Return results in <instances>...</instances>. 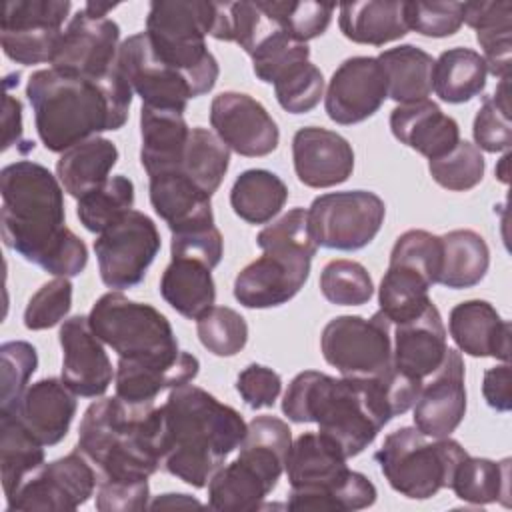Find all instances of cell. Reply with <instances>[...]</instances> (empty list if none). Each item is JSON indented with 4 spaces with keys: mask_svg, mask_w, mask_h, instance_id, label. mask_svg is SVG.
<instances>
[{
    "mask_svg": "<svg viewBox=\"0 0 512 512\" xmlns=\"http://www.w3.org/2000/svg\"><path fill=\"white\" fill-rule=\"evenodd\" d=\"M224 242L220 230L212 222H196L172 230L170 254L172 258H190L214 268L220 264Z\"/></svg>",
    "mask_w": 512,
    "mask_h": 512,
    "instance_id": "cell-54",
    "label": "cell"
},
{
    "mask_svg": "<svg viewBox=\"0 0 512 512\" xmlns=\"http://www.w3.org/2000/svg\"><path fill=\"white\" fill-rule=\"evenodd\" d=\"M510 458H504L502 462H494L490 458H478V456H466L450 482V488L454 494L470 504H492L502 502L504 506H510Z\"/></svg>",
    "mask_w": 512,
    "mask_h": 512,
    "instance_id": "cell-41",
    "label": "cell"
},
{
    "mask_svg": "<svg viewBox=\"0 0 512 512\" xmlns=\"http://www.w3.org/2000/svg\"><path fill=\"white\" fill-rule=\"evenodd\" d=\"M320 292L336 306H362L370 302L374 284L368 270L354 260H330L320 272Z\"/></svg>",
    "mask_w": 512,
    "mask_h": 512,
    "instance_id": "cell-48",
    "label": "cell"
},
{
    "mask_svg": "<svg viewBox=\"0 0 512 512\" xmlns=\"http://www.w3.org/2000/svg\"><path fill=\"white\" fill-rule=\"evenodd\" d=\"M256 244L264 252H276L292 258H308L316 256L318 244L314 240L308 210L296 206L282 214L276 222L262 228L256 236Z\"/></svg>",
    "mask_w": 512,
    "mask_h": 512,
    "instance_id": "cell-45",
    "label": "cell"
},
{
    "mask_svg": "<svg viewBox=\"0 0 512 512\" xmlns=\"http://www.w3.org/2000/svg\"><path fill=\"white\" fill-rule=\"evenodd\" d=\"M12 414L40 444L54 446L66 438L76 416V394L62 378H42L28 386Z\"/></svg>",
    "mask_w": 512,
    "mask_h": 512,
    "instance_id": "cell-25",
    "label": "cell"
},
{
    "mask_svg": "<svg viewBox=\"0 0 512 512\" xmlns=\"http://www.w3.org/2000/svg\"><path fill=\"white\" fill-rule=\"evenodd\" d=\"M510 386H512V372L508 362L488 368L482 378V394L486 404L498 412H508L512 408Z\"/></svg>",
    "mask_w": 512,
    "mask_h": 512,
    "instance_id": "cell-58",
    "label": "cell"
},
{
    "mask_svg": "<svg viewBox=\"0 0 512 512\" xmlns=\"http://www.w3.org/2000/svg\"><path fill=\"white\" fill-rule=\"evenodd\" d=\"M2 122H4V150L12 148L14 144L18 146V150L22 152L20 144H26L30 148H34V142H24L22 140V104L18 98H14L8 90L4 94V114H2Z\"/></svg>",
    "mask_w": 512,
    "mask_h": 512,
    "instance_id": "cell-59",
    "label": "cell"
},
{
    "mask_svg": "<svg viewBox=\"0 0 512 512\" xmlns=\"http://www.w3.org/2000/svg\"><path fill=\"white\" fill-rule=\"evenodd\" d=\"M466 456L462 444L450 436L432 442L416 426H402L384 438L374 460L392 490L412 500H428L442 488H450Z\"/></svg>",
    "mask_w": 512,
    "mask_h": 512,
    "instance_id": "cell-9",
    "label": "cell"
},
{
    "mask_svg": "<svg viewBox=\"0 0 512 512\" xmlns=\"http://www.w3.org/2000/svg\"><path fill=\"white\" fill-rule=\"evenodd\" d=\"M62 346V380L82 398L102 396L114 378L104 342L90 328L88 316L76 314L64 320L58 334Z\"/></svg>",
    "mask_w": 512,
    "mask_h": 512,
    "instance_id": "cell-21",
    "label": "cell"
},
{
    "mask_svg": "<svg viewBox=\"0 0 512 512\" xmlns=\"http://www.w3.org/2000/svg\"><path fill=\"white\" fill-rule=\"evenodd\" d=\"M236 390L244 404L258 410L274 406L282 390V378L268 366L248 364L236 378Z\"/></svg>",
    "mask_w": 512,
    "mask_h": 512,
    "instance_id": "cell-57",
    "label": "cell"
},
{
    "mask_svg": "<svg viewBox=\"0 0 512 512\" xmlns=\"http://www.w3.org/2000/svg\"><path fill=\"white\" fill-rule=\"evenodd\" d=\"M44 464L40 444L12 414H0V470L6 500Z\"/></svg>",
    "mask_w": 512,
    "mask_h": 512,
    "instance_id": "cell-40",
    "label": "cell"
},
{
    "mask_svg": "<svg viewBox=\"0 0 512 512\" xmlns=\"http://www.w3.org/2000/svg\"><path fill=\"white\" fill-rule=\"evenodd\" d=\"M72 308V282L56 276L42 284L28 300L24 310V326L28 330H46L60 324Z\"/></svg>",
    "mask_w": 512,
    "mask_h": 512,
    "instance_id": "cell-52",
    "label": "cell"
},
{
    "mask_svg": "<svg viewBox=\"0 0 512 512\" xmlns=\"http://www.w3.org/2000/svg\"><path fill=\"white\" fill-rule=\"evenodd\" d=\"M320 350L344 378H380L392 370V324L382 310L368 320L336 316L322 330Z\"/></svg>",
    "mask_w": 512,
    "mask_h": 512,
    "instance_id": "cell-11",
    "label": "cell"
},
{
    "mask_svg": "<svg viewBox=\"0 0 512 512\" xmlns=\"http://www.w3.org/2000/svg\"><path fill=\"white\" fill-rule=\"evenodd\" d=\"M202 346L214 356H236L248 342L244 316L228 306H212L196 320Z\"/></svg>",
    "mask_w": 512,
    "mask_h": 512,
    "instance_id": "cell-49",
    "label": "cell"
},
{
    "mask_svg": "<svg viewBox=\"0 0 512 512\" xmlns=\"http://www.w3.org/2000/svg\"><path fill=\"white\" fill-rule=\"evenodd\" d=\"M390 262H402L420 270L432 284H438L442 270V240L426 230H406L392 246Z\"/></svg>",
    "mask_w": 512,
    "mask_h": 512,
    "instance_id": "cell-53",
    "label": "cell"
},
{
    "mask_svg": "<svg viewBox=\"0 0 512 512\" xmlns=\"http://www.w3.org/2000/svg\"><path fill=\"white\" fill-rule=\"evenodd\" d=\"M378 62L388 82V98L398 104L426 100L432 94L434 58L412 44H400L380 52Z\"/></svg>",
    "mask_w": 512,
    "mask_h": 512,
    "instance_id": "cell-35",
    "label": "cell"
},
{
    "mask_svg": "<svg viewBox=\"0 0 512 512\" xmlns=\"http://www.w3.org/2000/svg\"><path fill=\"white\" fill-rule=\"evenodd\" d=\"M172 506H200V502L188 494H162L150 508H172Z\"/></svg>",
    "mask_w": 512,
    "mask_h": 512,
    "instance_id": "cell-60",
    "label": "cell"
},
{
    "mask_svg": "<svg viewBox=\"0 0 512 512\" xmlns=\"http://www.w3.org/2000/svg\"><path fill=\"white\" fill-rule=\"evenodd\" d=\"M148 480L114 482L98 480L96 510L100 512H140L150 506Z\"/></svg>",
    "mask_w": 512,
    "mask_h": 512,
    "instance_id": "cell-56",
    "label": "cell"
},
{
    "mask_svg": "<svg viewBox=\"0 0 512 512\" xmlns=\"http://www.w3.org/2000/svg\"><path fill=\"white\" fill-rule=\"evenodd\" d=\"M162 246L160 232L140 210L126 212L94 240L102 282L112 290L140 284Z\"/></svg>",
    "mask_w": 512,
    "mask_h": 512,
    "instance_id": "cell-13",
    "label": "cell"
},
{
    "mask_svg": "<svg viewBox=\"0 0 512 512\" xmlns=\"http://www.w3.org/2000/svg\"><path fill=\"white\" fill-rule=\"evenodd\" d=\"M294 172L304 186L332 188L346 182L354 170L352 144L338 132L304 126L292 138Z\"/></svg>",
    "mask_w": 512,
    "mask_h": 512,
    "instance_id": "cell-23",
    "label": "cell"
},
{
    "mask_svg": "<svg viewBox=\"0 0 512 512\" xmlns=\"http://www.w3.org/2000/svg\"><path fill=\"white\" fill-rule=\"evenodd\" d=\"M26 96L38 138L50 152H66L100 132L122 128L132 104V88L116 66L104 76L36 70Z\"/></svg>",
    "mask_w": 512,
    "mask_h": 512,
    "instance_id": "cell-2",
    "label": "cell"
},
{
    "mask_svg": "<svg viewBox=\"0 0 512 512\" xmlns=\"http://www.w3.org/2000/svg\"><path fill=\"white\" fill-rule=\"evenodd\" d=\"M434 284L416 268L402 262H388L378 288L382 314L390 324H400L416 318L432 300L428 290Z\"/></svg>",
    "mask_w": 512,
    "mask_h": 512,
    "instance_id": "cell-39",
    "label": "cell"
},
{
    "mask_svg": "<svg viewBox=\"0 0 512 512\" xmlns=\"http://www.w3.org/2000/svg\"><path fill=\"white\" fill-rule=\"evenodd\" d=\"M446 328L440 310L430 302L416 318L392 324V368L424 382L446 356Z\"/></svg>",
    "mask_w": 512,
    "mask_h": 512,
    "instance_id": "cell-24",
    "label": "cell"
},
{
    "mask_svg": "<svg viewBox=\"0 0 512 512\" xmlns=\"http://www.w3.org/2000/svg\"><path fill=\"white\" fill-rule=\"evenodd\" d=\"M120 26L106 16H92L80 8L64 28L50 68L80 74L104 76L116 66Z\"/></svg>",
    "mask_w": 512,
    "mask_h": 512,
    "instance_id": "cell-18",
    "label": "cell"
},
{
    "mask_svg": "<svg viewBox=\"0 0 512 512\" xmlns=\"http://www.w3.org/2000/svg\"><path fill=\"white\" fill-rule=\"evenodd\" d=\"M148 190L154 212L168 224L170 232L188 224L214 220L212 196L200 190L180 170L150 176Z\"/></svg>",
    "mask_w": 512,
    "mask_h": 512,
    "instance_id": "cell-31",
    "label": "cell"
},
{
    "mask_svg": "<svg viewBox=\"0 0 512 512\" xmlns=\"http://www.w3.org/2000/svg\"><path fill=\"white\" fill-rule=\"evenodd\" d=\"M508 162H510V152H506V154L500 158L498 166H496V176H498V180L504 182V184H508Z\"/></svg>",
    "mask_w": 512,
    "mask_h": 512,
    "instance_id": "cell-62",
    "label": "cell"
},
{
    "mask_svg": "<svg viewBox=\"0 0 512 512\" xmlns=\"http://www.w3.org/2000/svg\"><path fill=\"white\" fill-rule=\"evenodd\" d=\"M116 68L144 106L184 112L194 98L188 80L154 54L146 32L132 34L120 44Z\"/></svg>",
    "mask_w": 512,
    "mask_h": 512,
    "instance_id": "cell-16",
    "label": "cell"
},
{
    "mask_svg": "<svg viewBox=\"0 0 512 512\" xmlns=\"http://www.w3.org/2000/svg\"><path fill=\"white\" fill-rule=\"evenodd\" d=\"M134 206V184L126 176H110L102 186L78 200L76 216L80 224L94 234H100L110 224L120 220Z\"/></svg>",
    "mask_w": 512,
    "mask_h": 512,
    "instance_id": "cell-43",
    "label": "cell"
},
{
    "mask_svg": "<svg viewBox=\"0 0 512 512\" xmlns=\"http://www.w3.org/2000/svg\"><path fill=\"white\" fill-rule=\"evenodd\" d=\"M210 124L236 154L256 158L278 148L280 130L270 112L244 92H220L210 104Z\"/></svg>",
    "mask_w": 512,
    "mask_h": 512,
    "instance_id": "cell-17",
    "label": "cell"
},
{
    "mask_svg": "<svg viewBox=\"0 0 512 512\" xmlns=\"http://www.w3.org/2000/svg\"><path fill=\"white\" fill-rule=\"evenodd\" d=\"M312 260L264 252L234 280V298L246 308H274L292 300L310 276Z\"/></svg>",
    "mask_w": 512,
    "mask_h": 512,
    "instance_id": "cell-22",
    "label": "cell"
},
{
    "mask_svg": "<svg viewBox=\"0 0 512 512\" xmlns=\"http://www.w3.org/2000/svg\"><path fill=\"white\" fill-rule=\"evenodd\" d=\"M100 480H148L162 466V408L120 396L92 402L78 426L76 446Z\"/></svg>",
    "mask_w": 512,
    "mask_h": 512,
    "instance_id": "cell-5",
    "label": "cell"
},
{
    "mask_svg": "<svg viewBox=\"0 0 512 512\" xmlns=\"http://www.w3.org/2000/svg\"><path fill=\"white\" fill-rule=\"evenodd\" d=\"M278 104L290 114H304L318 106L324 96V76L310 60L290 64L272 82Z\"/></svg>",
    "mask_w": 512,
    "mask_h": 512,
    "instance_id": "cell-47",
    "label": "cell"
},
{
    "mask_svg": "<svg viewBox=\"0 0 512 512\" xmlns=\"http://www.w3.org/2000/svg\"><path fill=\"white\" fill-rule=\"evenodd\" d=\"M448 330L458 350L468 356L510 360V322L486 300L456 304L448 316Z\"/></svg>",
    "mask_w": 512,
    "mask_h": 512,
    "instance_id": "cell-27",
    "label": "cell"
},
{
    "mask_svg": "<svg viewBox=\"0 0 512 512\" xmlns=\"http://www.w3.org/2000/svg\"><path fill=\"white\" fill-rule=\"evenodd\" d=\"M198 370V358L184 350L178 360L170 364L118 358L114 374L116 396L130 404H152L162 390L192 382L198 376Z\"/></svg>",
    "mask_w": 512,
    "mask_h": 512,
    "instance_id": "cell-28",
    "label": "cell"
},
{
    "mask_svg": "<svg viewBox=\"0 0 512 512\" xmlns=\"http://www.w3.org/2000/svg\"><path fill=\"white\" fill-rule=\"evenodd\" d=\"M230 152L232 150L218 138L216 132L204 126L190 128L188 144L178 170L200 190L212 196L228 172Z\"/></svg>",
    "mask_w": 512,
    "mask_h": 512,
    "instance_id": "cell-42",
    "label": "cell"
},
{
    "mask_svg": "<svg viewBox=\"0 0 512 512\" xmlns=\"http://www.w3.org/2000/svg\"><path fill=\"white\" fill-rule=\"evenodd\" d=\"M292 446L290 426L270 414L246 424L240 454L216 470L208 482V506L222 512L260 510L276 488Z\"/></svg>",
    "mask_w": 512,
    "mask_h": 512,
    "instance_id": "cell-7",
    "label": "cell"
},
{
    "mask_svg": "<svg viewBox=\"0 0 512 512\" xmlns=\"http://www.w3.org/2000/svg\"><path fill=\"white\" fill-rule=\"evenodd\" d=\"M190 128L176 110L140 108V162L148 178L154 174L178 170L188 144Z\"/></svg>",
    "mask_w": 512,
    "mask_h": 512,
    "instance_id": "cell-29",
    "label": "cell"
},
{
    "mask_svg": "<svg viewBox=\"0 0 512 512\" xmlns=\"http://www.w3.org/2000/svg\"><path fill=\"white\" fill-rule=\"evenodd\" d=\"M474 146L484 152H508L512 144L510 122V78H500L492 96L482 100L472 124Z\"/></svg>",
    "mask_w": 512,
    "mask_h": 512,
    "instance_id": "cell-44",
    "label": "cell"
},
{
    "mask_svg": "<svg viewBox=\"0 0 512 512\" xmlns=\"http://www.w3.org/2000/svg\"><path fill=\"white\" fill-rule=\"evenodd\" d=\"M386 98L388 82L378 58L352 56L334 70L324 108L332 122L350 126L374 116Z\"/></svg>",
    "mask_w": 512,
    "mask_h": 512,
    "instance_id": "cell-19",
    "label": "cell"
},
{
    "mask_svg": "<svg viewBox=\"0 0 512 512\" xmlns=\"http://www.w3.org/2000/svg\"><path fill=\"white\" fill-rule=\"evenodd\" d=\"M118 162V148L112 140L94 136L66 152L56 162V176L62 188L76 200L102 186Z\"/></svg>",
    "mask_w": 512,
    "mask_h": 512,
    "instance_id": "cell-32",
    "label": "cell"
},
{
    "mask_svg": "<svg viewBox=\"0 0 512 512\" xmlns=\"http://www.w3.org/2000/svg\"><path fill=\"white\" fill-rule=\"evenodd\" d=\"M390 130L400 144L416 150L428 160L446 156L460 142L458 122L428 98L412 104H398L390 112Z\"/></svg>",
    "mask_w": 512,
    "mask_h": 512,
    "instance_id": "cell-26",
    "label": "cell"
},
{
    "mask_svg": "<svg viewBox=\"0 0 512 512\" xmlns=\"http://www.w3.org/2000/svg\"><path fill=\"white\" fill-rule=\"evenodd\" d=\"M4 244L42 270L72 278L84 272L88 250L66 226L64 188L46 166L18 160L0 172Z\"/></svg>",
    "mask_w": 512,
    "mask_h": 512,
    "instance_id": "cell-1",
    "label": "cell"
},
{
    "mask_svg": "<svg viewBox=\"0 0 512 512\" xmlns=\"http://www.w3.org/2000/svg\"><path fill=\"white\" fill-rule=\"evenodd\" d=\"M90 460L74 452L42 464L6 500V510H76L94 494L98 480Z\"/></svg>",
    "mask_w": 512,
    "mask_h": 512,
    "instance_id": "cell-15",
    "label": "cell"
},
{
    "mask_svg": "<svg viewBox=\"0 0 512 512\" xmlns=\"http://www.w3.org/2000/svg\"><path fill=\"white\" fill-rule=\"evenodd\" d=\"M486 76L488 68L482 54L462 46L448 48L434 60L432 90L442 102L464 104L486 88Z\"/></svg>",
    "mask_w": 512,
    "mask_h": 512,
    "instance_id": "cell-36",
    "label": "cell"
},
{
    "mask_svg": "<svg viewBox=\"0 0 512 512\" xmlns=\"http://www.w3.org/2000/svg\"><path fill=\"white\" fill-rule=\"evenodd\" d=\"M288 200L284 180L264 168L244 170L232 184L230 206L238 218L248 224L270 222Z\"/></svg>",
    "mask_w": 512,
    "mask_h": 512,
    "instance_id": "cell-37",
    "label": "cell"
},
{
    "mask_svg": "<svg viewBox=\"0 0 512 512\" xmlns=\"http://www.w3.org/2000/svg\"><path fill=\"white\" fill-rule=\"evenodd\" d=\"M216 20V2L154 0L146 16V36L154 54L178 70L192 86L194 98L210 92L220 68L206 46Z\"/></svg>",
    "mask_w": 512,
    "mask_h": 512,
    "instance_id": "cell-8",
    "label": "cell"
},
{
    "mask_svg": "<svg viewBox=\"0 0 512 512\" xmlns=\"http://www.w3.org/2000/svg\"><path fill=\"white\" fill-rule=\"evenodd\" d=\"M386 216L384 200L368 190L328 192L308 208L314 240L330 250H360L380 232Z\"/></svg>",
    "mask_w": 512,
    "mask_h": 512,
    "instance_id": "cell-12",
    "label": "cell"
},
{
    "mask_svg": "<svg viewBox=\"0 0 512 512\" xmlns=\"http://www.w3.org/2000/svg\"><path fill=\"white\" fill-rule=\"evenodd\" d=\"M430 176L436 184L452 192H466L484 178L486 162L482 152L468 140H460L452 152L428 162Z\"/></svg>",
    "mask_w": 512,
    "mask_h": 512,
    "instance_id": "cell-50",
    "label": "cell"
},
{
    "mask_svg": "<svg viewBox=\"0 0 512 512\" xmlns=\"http://www.w3.org/2000/svg\"><path fill=\"white\" fill-rule=\"evenodd\" d=\"M342 448L322 432L300 434L288 452L286 474L290 510H362L376 502L378 490L364 474L346 466Z\"/></svg>",
    "mask_w": 512,
    "mask_h": 512,
    "instance_id": "cell-6",
    "label": "cell"
},
{
    "mask_svg": "<svg viewBox=\"0 0 512 512\" xmlns=\"http://www.w3.org/2000/svg\"><path fill=\"white\" fill-rule=\"evenodd\" d=\"M258 8L276 20L292 40L306 44L308 40H314L322 36L332 20L334 4L324 2H276V0H260L256 2Z\"/></svg>",
    "mask_w": 512,
    "mask_h": 512,
    "instance_id": "cell-46",
    "label": "cell"
},
{
    "mask_svg": "<svg viewBox=\"0 0 512 512\" xmlns=\"http://www.w3.org/2000/svg\"><path fill=\"white\" fill-rule=\"evenodd\" d=\"M408 30L430 38H446L462 26V2H404Z\"/></svg>",
    "mask_w": 512,
    "mask_h": 512,
    "instance_id": "cell-55",
    "label": "cell"
},
{
    "mask_svg": "<svg viewBox=\"0 0 512 512\" xmlns=\"http://www.w3.org/2000/svg\"><path fill=\"white\" fill-rule=\"evenodd\" d=\"M118 4H104V2H88L84 4V10L92 16H108L110 10H114Z\"/></svg>",
    "mask_w": 512,
    "mask_h": 512,
    "instance_id": "cell-61",
    "label": "cell"
},
{
    "mask_svg": "<svg viewBox=\"0 0 512 512\" xmlns=\"http://www.w3.org/2000/svg\"><path fill=\"white\" fill-rule=\"evenodd\" d=\"M162 408V468L194 488L208 486L224 460L240 446L246 422L204 388H170Z\"/></svg>",
    "mask_w": 512,
    "mask_h": 512,
    "instance_id": "cell-3",
    "label": "cell"
},
{
    "mask_svg": "<svg viewBox=\"0 0 512 512\" xmlns=\"http://www.w3.org/2000/svg\"><path fill=\"white\" fill-rule=\"evenodd\" d=\"M338 26L348 40L370 46H384L408 34L404 2L398 0H366L342 4Z\"/></svg>",
    "mask_w": 512,
    "mask_h": 512,
    "instance_id": "cell-33",
    "label": "cell"
},
{
    "mask_svg": "<svg viewBox=\"0 0 512 512\" xmlns=\"http://www.w3.org/2000/svg\"><path fill=\"white\" fill-rule=\"evenodd\" d=\"M412 408L414 426L428 438H446L460 426L466 414V386L458 350H446L438 370L422 382Z\"/></svg>",
    "mask_w": 512,
    "mask_h": 512,
    "instance_id": "cell-20",
    "label": "cell"
},
{
    "mask_svg": "<svg viewBox=\"0 0 512 512\" xmlns=\"http://www.w3.org/2000/svg\"><path fill=\"white\" fill-rule=\"evenodd\" d=\"M462 20L476 30L482 58L490 74L510 78L512 68V2H462Z\"/></svg>",
    "mask_w": 512,
    "mask_h": 512,
    "instance_id": "cell-30",
    "label": "cell"
},
{
    "mask_svg": "<svg viewBox=\"0 0 512 512\" xmlns=\"http://www.w3.org/2000/svg\"><path fill=\"white\" fill-rule=\"evenodd\" d=\"M38 368L36 348L24 340H10L0 346V412H8L28 388Z\"/></svg>",
    "mask_w": 512,
    "mask_h": 512,
    "instance_id": "cell-51",
    "label": "cell"
},
{
    "mask_svg": "<svg viewBox=\"0 0 512 512\" xmlns=\"http://www.w3.org/2000/svg\"><path fill=\"white\" fill-rule=\"evenodd\" d=\"M282 412L296 424H318V432L332 438L346 458L364 452L392 420L378 378H334L316 370L292 378Z\"/></svg>",
    "mask_w": 512,
    "mask_h": 512,
    "instance_id": "cell-4",
    "label": "cell"
},
{
    "mask_svg": "<svg viewBox=\"0 0 512 512\" xmlns=\"http://www.w3.org/2000/svg\"><path fill=\"white\" fill-rule=\"evenodd\" d=\"M162 298L184 318L198 320L216 300L212 268L190 258H172L160 278Z\"/></svg>",
    "mask_w": 512,
    "mask_h": 512,
    "instance_id": "cell-34",
    "label": "cell"
},
{
    "mask_svg": "<svg viewBox=\"0 0 512 512\" xmlns=\"http://www.w3.org/2000/svg\"><path fill=\"white\" fill-rule=\"evenodd\" d=\"M88 322L118 358L170 364L182 352L168 318L160 310L134 302L118 290L106 292L94 302Z\"/></svg>",
    "mask_w": 512,
    "mask_h": 512,
    "instance_id": "cell-10",
    "label": "cell"
},
{
    "mask_svg": "<svg viewBox=\"0 0 512 512\" xmlns=\"http://www.w3.org/2000/svg\"><path fill=\"white\" fill-rule=\"evenodd\" d=\"M70 0H8L0 22L4 54L16 64L32 66L52 60Z\"/></svg>",
    "mask_w": 512,
    "mask_h": 512,
    "instance_id": "cell-14",
    "label": "cell"
},
{
    "mask_svg": "<svg viewBox=\"0 0 512 512\" xmlns=\"http://www.w3.org/2000/svg\"><path fill=\"white\" fill-rule=\"evenodd\" d=\"M442 240V270L438 284L462 290L480 284L490 266V248L474 230H452Z\"/></svg>",
    "mask_w": 512,
    "mask_h": 512,
    "instance_id": "cell-38",
    "label": "cell"
}]
</instances>
